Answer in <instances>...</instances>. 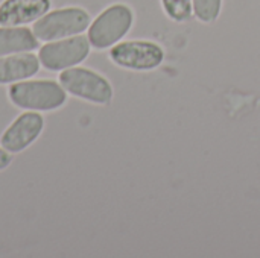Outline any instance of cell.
Here are the masks:
<instances>
[{"mask_svg":"<svg viewBox=\"0 0 260 258\" xmlns=\"http://www.w3.org/2000/svg\"><path fill=\"white\" fill-rule=\"evenodd\" d=\"M11 102L23 109L52 111L64 105L66 90L55 81H26L15 82L9 87Z\"/></svg>","mask_w":260,"mask_h":258,"instance_id":"1","label":"cell"},{"mask_svg":"<svg viewBox=\"0 0 260 258\" xmlns=\"http://www.w3.org/2000/svg\"><path fill=\"white\" fill-rule=\"evenodd\" d=\"M134 14L129 6L116 3L104 9L88 26V41L98 49H108L117 44L131 29Z\"/></svg>","mask_w":260,"mask_h":258,"instance_id":"2","label":"cell"},{"mask_svg":"<svg viewBox=\"0 0 260 258\" xmlns=\"http://www.w3.org/2000/svg\"><path fill=\"white\" fill-rule=\"evenodd\" d=\"M90 14L82 8H62L38 18L34 23L32 32L41 41L62 40L84 32L90 26Z\"/></svg>","mask_w":260,"mask_h":258,"instance_id":"3","label":"cell"},{"mask_svg":"<svg viewBox=\"0 0 260 258\" xmlns=\"http://www.w3.org/2000/svg\"><path fill=\"white\" fill-rule=\"evenodd\" d=\"M110 59L126 70L151 71L163 64L165 50L154 41L133 40L114 44L110 50Z\"/></svg>","mask_w":260,"mask_h":258,"instance_id":"4","label":"cell"},{"mask_svg":"<svg viewBox=\"0 0 260 258\" xmlns=\"http://www.w3.org/2000/svg\"><path fill=\"white\" fill-rule=\"evenodd\" d=\"M59 84L72 96L93 103L108 105L113 99L111 84L102 75L90 68H66L59 75Z\"/></svg>","mask_w":260,"mask_h":258,"instance_id":"5","label":"cell"},{"mask_svg":"<svg viewBox=\"0 0 260 258\" xmlns=\"http://www.w3.org/2000/svg\"><path fill=\"white\" fill-rule=\"evenodd\" d=\"M90 41L84 35L67 36L49 44H44L38 52L40 62L52 70H66L82 62L90 53Z\"/></svg>","mask_w":260,"mask_h":258,"instance_id":"6","label":"cell"},{"mask_svg":"<svg viewBox=\"0 0 260 258\" xmlns=\"http://www.w3.org/2000/svg\"><path fill=\"white\" fill-rule=\"evenodd\" d=\"M44 120L37 113L20 114L3 132L0 143L9 154H17L30 146L43 131Z\"/></svg>","mask_w":260,"mask_h":258,"instance_id":"7","label":"cell"},{"mask_svg":"<svg viewBox=\"0 0 260 258\" xmlns=\"http://www.w3.org/2000/svg\"><path fill=\"white\" fill-rule=\"evenodd\" d=\"M50 9V0H5L0 5L2 26H23L41 18Z\"/></svg>","mask_w":260,"mask_h":258,"instance_id":"8","label":"cell"},{"mask_svg":"<svg viewBox=\"0 0 260 258\" xmlns=\"http://www.w3.org/2000/svg\"><path fill=\"white\" fill-rule=\"evenodd\" d=\"M40 70V59L32 53L0 58V84H11L32 78Z\"/></svg>","mask_w":260,"mask_h":258,"instance_id":"9","label":"cell"},{"mask_svg":"<svg viewBox=\"0 0 260 258\" xmlns=\"http://www.w3.org/2000/svg\"><path fill=\"white\" fill-rule=\"evenodd\" d=\"M38 47V38L34 32L23 26L0 27V56L11 53L30 52Z\"/></svg>","mask_w":260,"mask_h":258,"instance_id":"10","label":"cell"},{"mask_svg":"<svg viewBox=\"0 0 260 258\" xmlns=\"http://www.w3.org/2000/svg\"><path fill=\"white\" fill-rule=\"evenodd\" d=\"M166 15L175 23L189 21L193 15L192 0H161Z\"/></svg>","mask_w":260,"mask_h":258,"instance_id":"11","label":"cell"},{"mask_svg":"<svg viewBox=\"0 0 260 258\" xmlns=\"http://www.w3.org/2000/svg\"><path fill=\"white\" fill-rule=\"evenodd\" d=\"M193 14L203 23H213L218 20L222 8V0H192Z\"/></svg>","mask_w":260,"mask_h":258,"instance_id":"12","label":"cell"},{"mask_svg":"<svg viewBox=\"0 0 260 258\" xmlns=\"http://www.w3.org/2000/svg\"><path fill=\"white\" fill-rule=\"evenodd\" d=\"M9 163H11V155H9V152L0 148V170L6 169V167L9 166Z\"/></svg>","mask_w":260,"mask_h":258,"instance_id":"13","label":"cell"}]
</instances>
